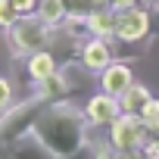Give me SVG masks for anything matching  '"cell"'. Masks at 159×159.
Here are the masks:
<instances>
[{"label":"cell","instance_id":"cell-13","mask_svg":"<svg viewBox=\"0 0 159 159\" xmlns=\"http://www.w3.org/2000/svg\"><path fill=\"white\" fill-rule=\"evenodd\" d=\"M147 100H150V91L140 84V81H134L122 97H119V103H122V112H131V116H140V109L147 106Z\"/></svg>","mask_w":159,"mask_h":159},{"label":"cell","instance_id":"cell-17","mask_svg":"<svg viewBox=\"0 0 159 159\" xmlns=\"http://www.w3.org/2000/svg\"><path fill=\"white\" fill-rule=\"evenodd\" d=\"M13 103H16V88H13V81L7 75H0V116H3Z\"/></svg>","mask_w":159,"mask_h":159},{"label":"cell","instance_id":"cell-11","mask_svg":"<svg viewBox=\"0 0 159 159\" xmlns=\"http://www.w3.org/2000/svg\"><path fill=\"white\" fill-rule=\"evenodd\" d=\"M116 22H119V13L116 10H97L88 19V31H91V38L116 41Z\"/></svg>","mask_w":159,"mask_h":159},{"label":"cell","instance_id":"cell-3","mask_svg":"<svg viewBox=\"0 0 159 159\" xmlns=\"http://www.w3.org/2000/svg\"><path fill=\"white\" fill-rule=\"evenodd\" d=\"M7 41L13 47V56L16 59H25L38 50H47L50 41H53V28L34 13V16H22L10 31H7Z\"/></svg>","mask_w":159,"mask_h":159},{"label":"cell","instance_id":"cell-10","mask_svg":"<svg viewBox=\"0 0 159 159\" xmlns=\"http://www.w3.org/2000/svg\"><path fill=\"white\" fill-rule=\"evenodd\" d=\"M22 69H25V75H28L31 88H34V84L44 81V78H50V75L59 72V59H56L50 50H38V53H31V56L22 59Z\"/></svg>","mask_w":159,"mask_h":159},{"label":"cell","instance_id":"cell-22","mask_svg":"<svg viewBox=\"0 0 159 159\" xmlns=\"http://www.w3.org/2000/svg\"><path fill=\"white\" fill-rule=\"evenodd\" d=\"M94 7H97V10H112V7H109V0H94Z\"/></svg>","mask_w":159,"mask_h":159},{"label":"cell","instance_id":"cell-7","mask_svg":"<svg viewBox=\"0 0 159 159\" xmlns=\"http://www.w3.org/2000/svg\"><path fill=\"white\" fill-rule=\"evenodd\" d=\"M78 62H81L88 72H94V75L100 78V72H103L106 66H112V62H116V47H112V41H103V38H88V41L81 44Z\"/></svg>","mask_w":159,"mask_h":159},{"label":"cell","instance_id":"cell-18","mask_svg":"<svg viewBox=\"0 0 159 159\" xmlns=\"http://www.w3.org/2000/svg\"><path fill=\"white\" fill-rule=\"evenodd\" d=\"M16 22H19V13L13 10V3H10V0H0V31L7 34Z\"/></svg>","mask_w":159,"mask_h":159},{"label":"cell","instance_id":"cell-2","mask_svg":"<svg viewBox=\"0 0 159 159\" xmlns=\"http://www.w3.org/2000/svg\"><path fill=\"white\" fill-rule=\"evenodd\" d=\"M50 106V100L31 94V97H22L19 103H13L3 116H0V147L10 143V140H19L25 134H31L34 122L41 119V112Z\"/></svg>","mask_w":159,"mask_h":159},{"label":"cell","instance_id":"cell-24","mask_svg":"<svg viewBox=\"0 0 159 159\" xmlns=\"http://www.w3.org/2000/svg\"><path fill=\"white\" fill-rule=\"evenodd\" d=\"M156 13H159V3H156Z\"/></svg>","mask_w":159,"mask_h":159},{"label":"cell","instance_id":"cell-14","mask_svg":"<svg viewBox=\"0 0 159 159\" xmlns=\"http://www.w3.org/2000/svg\"><path fill=\"white\" fill-rule=\"evenodd\" d=\"M38 16L50 25V28H62L69 13H66V3L62 0H41V7H38Z\"/></svg>","mask_w":159,"mask_h":159},{"label":"cell","instance_id":"cell-1","mask_svg":"<svg viewBox=\"0 0 159 159\" xmlns=\"http://www.w3.org/2000/svg\"><path fill=\"white\" fill-rule=\"evenodd\" d=\"M31 134L56 156V159H72L75 153H81L91 140V122L81 106H75L72 100L50 103L41 119L34 122Z\"/></svg>","mask_w":159,"mask_h":159},{"label":"cell","instance_id":"cell-4","mask_svg":"<svg viewBox=\"0 0 159 159\" xmlns=\"http://www.w3.org/2000/svg\"><path fill=\"white\" fill-rule=\"evenodd\" d=\"M147 134H150V128L143 125V119L140 116H131V112H122L106 128V137H109V143L119 153H140L143 143H147Z\"/></svg>","mask_w":159,"mask_h":159},{"label":"cell","instance_id":"cell-16","mask_svg":"<svg viewBox=\"0 0 159 159\" xmlns=\"http://www.w3.org/2000/svg\"><path fill=\"white\" fill-rule=\"evenodd\" d=\"M91 159H131V153H119V150L109 143V137H106V143H103V140H94Z\"/></svg>","mask_w":159,"mask_h":159},{"label":"cell","instance_id":"cell-23","mask_svg":"<svg viewBox=\"0 0 159 159\" xmlns=\"http://www.w3.org/2000/svg\"><path fill=\"white\" fill-rule=\"evenodd\" d=\"M147 140H153V143H159V128H153V131L147 134Z\"/></svg>","mask_w":159,"mask_h":159},{"label":"cell","instance_id":"cell-12","mask_svg":"<svg viewBox=\"0 0 159 159\" xmlns=\"http://www.w3.org/2000/svg\"><path fill=\"white\" fill-rule=\"evenodd\" d=\"M31 94H38V97L50 100V103H59V100H69V84H66V75H62V69H59L56 75L44 78L41 84H34V91H31Z\"/></svg>","mask_w":159,"mask_h":159},{"label":"cell","instance_id":"cell-9","mask_svg":"<svg viewBox=\"0 0 159 159\" xmlns=\"http://www.w3.org/2000/svg\"><path fill=\"white\" fill-rule=\"evenodd\" d=\"M0 159H56L34 134H25L19 140H10L0 147Z\"/></svg>","mask_w":159,"mask_h":159},{"label":"cell","instance_id":"cell-6","mask_svg":"<svg viewBox=\"0 0 159 159\" xmlns=\"http://www.w3.org/2000/svg\"><path fill=\"white\" fill-rule=\"evenodd\" d=\"M81 109H84L91 128H109V125L122 116V103H119V97H109V94H103V91L91 94L88 103H84Z\"/></svg>","mask_w":159,"mask_h":159},{"label":"cell","instance_id":"cell-20","mask_svg":"<svg viewBox=\"0 0 159 159\" xmlns=\"http://www.w3.org/2000/svg\"><path fill=\"white\" fill-rule=\"evenodd\" d=\"M10 3H13V10H16L19 19H22V16H34V13H38L41 0H10Z\"/></svg>","mask_w":159,"mask_h":159},{"label":"cell","instance_id":"cell-21","mask_svg":"<svg viewBox=\"0 0 159 159\" xmlns=\"http://www.w3.org/2000/svg\"><path fill=\"white\" fill-rule=\"evenodd\" d=\"M109 7L116 13H125V10H134V7H143V0H109Z\"/></svg>","mask_w":159,"mask_h":159},{"label":"cell","instance_id":"cell-5","mask_svg":"<svg viewBox=\"0 0 159 159\" xmlns=\"http://www.w3.org/2000/svg\"><path fill=\"white\" fill-rule=\"evenodd\" d=\"M153 16H156V7H134V10H125L119 13V22H116V41L119 44H143L153 31Z\"/></svg>","mask_w":159,"mask_h":159},{"label":"cell","instance_id":"cell-19","mask_svg":"<svg viewBox=\"0 0 159 159\" xmlns=\"http://www.w3.org/2000/svg\"><path fill=\"white\" fill-rule=\"evenodd\" d=\"M140 119H143V125L153 131V128H159V100L156 97H150L147 100V106L140 109Z\"/></svg>","mask_w":159,"mask_h":159},{"label":"cell","instance_id":"cell-8","mask_svg":"<svg viewBox=\"0 0 159 159\" xmlns=\"http://www.w3.org/2000/svg\"><path fill=\"white\" fill-rule=\"evenodd\" d=\"M131 84H134V69H131V62H122V59L106 66L100 72V78H97V88L103 94H109V97H122Z\"/></svg>","mask_w":159,"mask_h":159},{"label":"cell","instance_id":"cell-15","mask_svg":"<svg viewBox=\"0 0 159 159\" xmlns=\"http://www.w3.org/2000/svg\"><path fill=\"white\" fill-rule=\"evenodd\" d=\"M62 3H66L69 19H91V16L97 13L94 0H62Z\"/></svg>","mask_w":159,"mask_h":159}]
</instances>
